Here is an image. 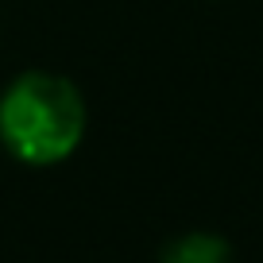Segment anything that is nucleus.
<instances>
[{"label":"nucleus","instance_id":"f257e3e1","mask_svg":"<svg viewBox=\"0 0 263 263\" xmlns=\"http://www.w3.org/2000/svg\"><path fill=\"white\" fill-rule=\"evenodd\" d=\"M85 97L66 74L24 70L0 93V143L24 166H58L85 140Z\"/></svg>","mask_w":263,"mask_h":263},{"label":"nucleus","instance_id":"f03ea898","mask_svg":"<svg viewBox=\"0 0 263 263\" xmlns=\"http://www.w3.org/2000/svg\"><path fill=\"white\" fill-rule=\"evenodd\" d=\"M159 263H236V255H232V244L224 236L194 229L166 240L163 252H159Z\"/></svg>","mask_w":263,"mask_h":263}]
</instances>
